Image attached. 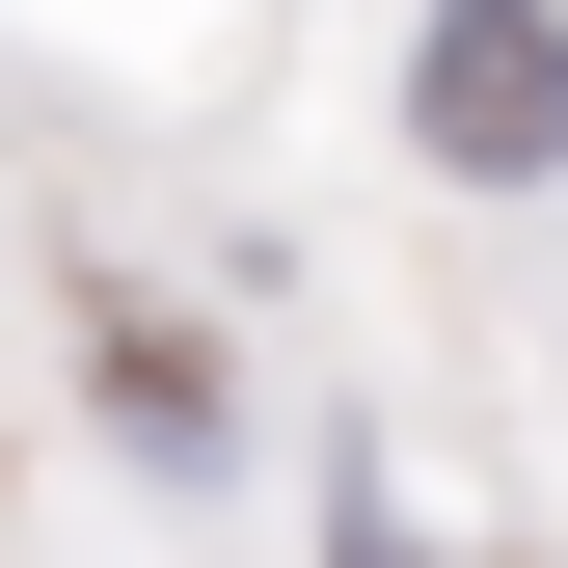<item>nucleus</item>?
<instances>
[{"instance_id": "nucleus-1", "label": "nucleus", "mask_w": 568, "mask_h": 568, "mask_svg": "<svg viewBox=\"0 0 568 568\" xmlns=\"http://www.w3.org/2000/svg\"><path fill=\"white\" fill-rule=\"evenodd\" d=\"M406 135L460 190H568V0H434L406 28Z\"/></svg>"}, {"instance_id": "nucleus-3", "label": "nucleus", "mask_w": 568, "mask_h": 568, "mask_svg": "<svg viewBox=\"0 0 568 568\" xmlns=\"http://www.w3.org/2000/svg\"><path fill=\"white\" fill-rule=\"evenodd\" d=\"M325 568H434V541L379 515V460H325Z\"/></svg>"}, {"instance_id": "nucleus-2", "label": "nucleus", "mask_w": 568, "mask_h": 568, "mask_svg": "<svg viewBox=\"0 0 568 568\" xmlns=\"http://www.w3.org/2000/svg\"><path fill=\"white\" fill-rule=\"evenodd\" d=\"M109 406H135V460H217V379H190V325H109Z\"/></svg>"}]
</instances>
